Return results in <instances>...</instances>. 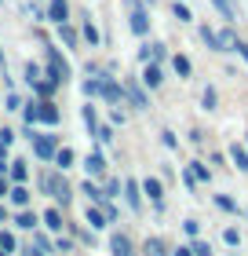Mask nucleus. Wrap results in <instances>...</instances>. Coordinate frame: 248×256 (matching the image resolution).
<instances>
[{
  "label": "nucleus",
  "mask_w": 248,
  "mask_h": 256,
  "mask_svg": "<svg viewBox=\"0 0 248 256\" xmlns=\"http://www.w3.org/2000/svg\"><path fill=\"white\" fill-rule=\"evenodd\" d=\"M143 252H146V256H168V249H164V242H161V238H146Z\"/></svg>",
  "instance_id": "5701e85b"
},
{
  "label": "nucleus",
  "mask_w": 248,
  "mask_h": 256,
  "mask_svg": "<svg viewBox=\"0 0 248 256\" xmlns=\"http://www.w3.org/2000/svg\"><path fill=\"white\" fill-rule=\"evenodd\" d=\"M183 183H186V187H190V190L197 187V180H194V172H190V168H186V172H183Z\"/></svg>",
  "instance_id": "49530a36"
},
{
  "label": "nucleus",
  "mask_w": 248,
  "mask_h": 256,
  "mask_svg": "<svg viewBox=\"0 0 248 256\" xmlns=\"http://www.w3.org/2000/svg\"><path fill=\"white\" fill-rule=\"evenodd\" d=\"M44 224H48V230H62V212L51 205L48 212H44Z\"/></svg>",
  "instance_id": "a878e982"
},
{
  "label": "nucleus",
  "mask_w": 248,
  "mask_h": 256,
  "mask_svg": "<svg viewBox=\"0 0 248 256\" xmlns=\"http://www.w3.org/2000/svg\"><path fill=\"white\" fill-rule=\"evenodd\" d=\"M194 256H212V246H208V242H194Z\"/></svg>",
  "instance_id": "ea45409f"
},
{
  "label": "nucleus",
  "mask_w": 248,
  "mask_h": 256,
  "mask_svg": "<svg viewBox=\"0 0 248 256\" xmlns=\"http://www.w3.org/2000/svg\"><path fill=\"white\" fill-rule=\"evenodd\" d=\"M84 216H88V224H91V230H102V227H106V216H102V208H99V205H91V208H88Z\"/></svg>",
  "instance_id": "4be33fe9"
},
{
  "label": "nucleus",
  "mask_w": 248,
  "mask_h": 256,
  "mask_svg": "<svg viewBox=\"0 0 248 256\" xmlns=\"http://www.w3.org/2000/svg\"><path fill=\"white\" fill-rule=\"evenodd\" d=\"M0 143L11 146V143H15V132H11V128H4V132H0Z\"/></svg>",
  "instance_id": "a18cd8bd"
},
{
  "label": "nucleus",
  "mask_w": 248,
  "mask_h": 256,
  "mask_svg": "<svg viewBox=\"0 0 248 256\" xmlns=\"http://www.w3.org/2000/svg\"><path fill=\"white\" fill-rule=\"evenodd\" d=\"M29 256H44V252H37V249H29Z\"/></svg>",
  "instance_id": "603ef678"
},
{
  "label": "nucleus",
  "mask_w": 248,
  "mask_h": 256,
  "mask_svg": "<svg viewBox=\"0 0 248 256\" xmlns=\"http://www.w3.org/2000/svg\"><path fill=\"white\" fill-rule=\"evenodd\" d=\"M44 18H51L55 26H62V22L69 18V4H66V0H48V15H44Z\"/></svg>",
  "instance_id": "9b49d317"
},
{
  "label": "nucleus",
  "mask_w": 248,
  "mask_h": 256,
  "mask_svg": "<svg viewBox=\"0 0 248 256\" xmlns=\"http://www.w3.org/2000/svg\"><path fill=\"white\" fill-rule=\"evenodd\" d=\"M146 55L150 62H164V44H146Z\"/></svg>",
  "instance_id": "c756f323"
},
{
  "label": "nucleus",
  "mask_w": 248,
  "mask_h": 256,
  "mask_svg": "<svg viewBox=\"0 0 248 256\" xmlns=\"http://www.w3.org/2000/svg\"><path fill=\"white\" fill-rule=\"evenodd\" d=\"M44 77H48L51 84H62V80L73 77V74H69V62L62 59V52H58L55 44H48V48H44Z\"/></svg>",
  "instance_id": "f257e3e1"
},
{
  "label": "nucleus",
  "mask_w": 248,
  "mask_h": 256,
  "mask_svg": "<svg viewBox=\"0 0 248 256\" xmlns=\"http://www.w3.org/2000/svg\"><path fill=\"white\" fill-rule=\"evenodd\" d=\"M7 172H11V180H15V183H22V180L29 176V168H26V161H22V158H15V161H11V165H7Z\"/></svg>",
  "instance_id": "aec40b11"
},
{
  "label": "nucleus",
  "mask_w": 248,
  "mask_h": 256,
  "mask_svg": "<svg viewBox=\"0 0 248 256\" xmlns=\"http://www.w3.org/2000/svg\"><path fill=\"white\" fill-rule=\"evenodd\" d=\"M37 121H40V124H48V128L58 124V106H55L51 99H40V102H37Z\"/></svg>",
  "instance_id": "1a4fd4ad"
},
{
  "label": "nucleus",
  "mask_w": 248,
  "mask_h": 256,
  "mask_svg": "<svg viewBox=\"0 0 248 256\" xmlns=\"http://www.w3.org/2000/svg\"><path fill=\"white\" fill-rule=\"evenodd\" d=\"M161 143L172 150V146H179V139H175V132H168V128H164V132H161Z\"/></svg>",
  "instance_id": "a19ab883"
},
{
  "label": "nucleus",
  "mask_w": 248,
  "mask_h": 256,
  "mask_svg": "<svg viewBox=\"0 0 248 256\" xmlns=\"http://www.w3.org/2000/svg\"><path fill=\"white\" fill-rule=\"evenodd\" d=\"M216 37H219V52H234V44H238V40H241V37H238V33H234V30H230V26H227V30H219V33H216Z\"/></svg>",
  "instance_id": "f3484780"
},
{
  "label": "nucleus",
  "mask_w": 248,
  "mask_h": 256,
  "mask_svg": "<svg viewBox=\"0 0 248 256\" xmlns=\"http://www.w3.org/2000/svg\"><path fill=\"white\" fill-rule=\"evenodd\" d=\"M121 190H124V198H128V205H132L135 212H139V208H143V187H139L135 180H124V183H121Z\"/></svg>",
  "instance_id": "9d476101"
},
{
  "label": "nucleus",
  "mask_w": 248,
  "mask_h": 256,
  "mask_svg": "<svg viewBox=\"0 0 248 256\" xmlns=\"http://www.w3.org/2000/svg\"><path fill=\"white\" fill-rule=\"evenodd\" d=\"M172 256H194V249L190 246H179V249H172Z\"/></svg>",
  "instance_id": "de8ad7c7"
},
{
  "label": "nucleus",
  "mask_w": 248,
  "mask_h": 256,
  "mask_svg": "<svg viewBox=\"0 0 248 256\" xmlns=\"http://www.w3.org/2000/svg\"><path fill=\"white\" fill-rule=\"evenodd\" d=\"M0 158H7V143H0Z\"/></svg>",
  "instance_id": "8fccbe9b"
},
{
  "label": "nucleus",
  "mask_w": 248,
  "mask_h": 256,
  "mask_svg": "<svg viewBox=\"0 0 248 256\" xmlns=\"http://www.w3.org/2000/svg\"><path fill=\"white\" fill-rule=\"evenodd\" d=\"M212 4H216V11H219V15L227 18V22L238 18V8H234V0H212Z\"/></svg>",
  "instance_id": "6ab92c4d"
},
{
  "label": "nucleus",
  "mask_w": 248,
  "mask_h": 256,
  "mask_svg": "<svg viewBox=\"0 0 248 256\" xmlns=\"http://www.w3.org/2000/svg\"><path fill=\"white\" fill-rule=\"evenodd\" d=\"M33 139V154H37L40 161H51L55 150H58V139L55 136H29Z\"/></svg>",
  "instance_id": "423d86ee"
},
{
  "label": "nucleus",
  "mask_w": 248,
  "mask_h": 256,
  "mask_svg": "<svg viewBox=\"0 0 248 256\" xmlns=\"http://www.w3.org/2000/svg\"><path fill=\"white\" fill-rule=\"evenodd\" d=\"M172 66H175V74H179V77H190V74H194V62L186 59V55H175Z\"/></svg>",
  "instance_id": "b1692460"
},
{
  "label": "nucleus",
  "mask_w": 248,
  "mask_h": 256,
  "mask_svg": "<svg viewBox=\"0 0 248 256\" xmlns=\"http://www.w3.org/2000/svg\"><path fill=\"white\" fill-rule=\"evenodd\" d=\"M201 106H205V110H216V88H205V96H201Z\"/></svg>",
  "instance_id": "c9c22d12"
},
{
  "label": "nucleus",
  "mask_w": 248,
  "mask_h": 256,
  "mask_svg": "<svg viewBox=\"0 0 248 256\" xmlns=\"http://www.w3.org/2000/svg\"><path fill=\"white\" fill-rule=\"evenodd\" d=\"M95 96H102L110 106H124V88L117 84V80H110V77H99V92Z\"/></svg>",
  "instance_id": "7ed1b4c3"
},
{
  "label": "nucleus",
  "mask_w": 248,
  "mask_h": 256,
  "mask_svg": "<svg viewBox=\"0 0 248 256\" xmlns=\"http://www.w3.org/2000/svg\"><path fill=\"white\" fill-rule=\"evenodd\" d=\"M0 256H7V252H4V249H0Z\"/></svg>",
  "instance_id": "864d4df0"
},
{
  "label": "nucleus",
  "mask_w": 248,
  "mask_h": 256,
  "mask_svg": "<svg viewBox=\"0 0 248 256\" xmlns=\"http://www.w3.org/2000/svg\"><path fill=\"white\" fill-rule=\"evenodd\" d=\"M110 256H135V246H132V238H128L124 230L110 234Z\"/></svg>",
  "instance_id": "6e6552de"
},
{
  "label": "nucleus",
  "mask_w": 248,
  "mask_h": 256,
  "mask_svg": "<svg viewBox=\"0 0 248 256\" xmlns=\"http://www.w3.org/2000/svg\"><path fill=\"white\" fill-rule=\"evenodd\" d=\"M190 172H194V180H197V183H208V180H212V172H208L205 161H190Z\"/></svg>",
  "instance_id": "bb28decb"
},
{
  "label": "nucleus",
  "mask_w": 248,
  "mask_h": 256,
  "mask_svg": "<svg viewBox=\"0 0 248 256\" xmlns=\"http://www.w3.org/2000/svg\"><path fill=\"white\" fill-rule=\"evenodd\" d=\"M0 198H7V180L0 176Z\"/></svg>",
  "instance_id": "09e8293b"
},
{
  "label": "nucleus",
  "mask_w": 248,
  "mask_h": 256,
  "mask_svg": "<svg viewBox=\"0 0 248 256\" xmlns=\"http://www.w3.org/2000/svg\"><path fill=\"white\" fill-rule=\"evenodd\" d=\"M245 150H248V143H245Z\"/></svg>",
  "instance_id": "6e6d98bb"
},
{
  "label": "nucleus",
  "mask_w": 248,
  "mask_h": 256,
  "mask_svg": "<svg viewBox=\"0 0 248 256\" xmlns=\"http://www.w3.org/2000/svg\"><path fill=\"white\" fill-rule=\"evenodd\" d=\"M51 161H55V168H58V172H69V168H73V161H77V154L62 146V150H55V158H51Z\"/></svg>",
  "instance_id": "4468645a"
},
{
  "label": "nucleus",
  "mask_w": 248,
  "mask_h": 256,
  "mask_svg": "<svg viewBox=\"0 0 248 256\" xmlns=\"http://www.w3.org/2000/svg\"><path fill=\"white\" fill-rule=\"evenodd\" d=\"M161 80H164L161 62H146V70H143V88H161Z\"/></svg>",
  "instance_id": "f8f14e48"
},
{
  "label": "nucleus",
  "mask_w": 248,
  "mask_h": 256,
  "mask_svg": "<svg viewBox=\"0 0 248 256\" xmlns=\"http://www.w3.org/2000/svg\"><path fill=\"white\" fill-rule=\"evenodd\" d=\"M33 249H37V252H44V249H48V252H51V238L37 230V238H33Z\"/></svg>",
  "instance_id": "f704fd0d"
},
{
  "label": "nucleus",
  "mask_w": 248,
  "mask_h": 256,
  "mask_svg": "<svg viewBox=\"0 0 248 256\" xmlns=\"http://www.w3.org/2000/svg\"><path fill=\"white\" fill-rule=\"evenodd\" d=\"M124 102H132L135 110H150V96L139 80H124Z\"/></svg>",
  "instance_id": "20e7f679"
},
{
  "label": "nucleus",
  "mask_w": 248,
  "mask_h": 256,
  "mask_svg": "<svg viewBox=\"0 0 248 256\" xmlns=\"http://www.w3.org/2000/svg\"><path fill=\"white\" fill-rule=\"evenodd\" d=\"M80 190H84V194H88V198H91V202H95V205L102 202V190L95 187V183H80Z\"/></svg>",
  "instance_id": "473e14b6"
},
{
  "label": "nucleus",
  "mask_w": 248,
  "mask_h": 256,
  "mask_svg": "<svg viewBox=\"0 0 248 256\" xmlns=\"http://www.w3.org/2000/svg\"><path fill=\"white\" fill-rule=\"evenodd\" d=\"M58 37H62V44H66V48H77V44H80L77 30H73V26H66V22H62V26H58Z\"/></svg>",
  "instance_id": "412c9836"
},
{
  "label": "nucleus",
  "mask_w": 248,
  "mask_h": 256,
  "mask_svg": "<svg viewBox=\"0 0 248 256\" xmlns=\"http://www.w3.org/2000/svg\"><path fill=\"white\" fill-rule=\"evenodd\" d=\"M183 230H186L190 238H197V234H201V224H197V220H183Z\"/></svg>",
  "instance_id": "4c0bfd02"
},
{
  "label": "nucleus",
  "mask_w": 248,
  "mask_h": 256,
  "mask_svg": "<svg viewBox=\"0 0 248 256\" xmlns=\"http://www.w3.org/2000/svg\"><path fill=\"white\" fill-rule=\"evenodd\" d=\"M95 139H99V143H110V139H113V128H102V124H99V132H95Z\"/></svg>",
  "instance_id": "37998d69"
},
{
  "label": "nucleus",
  "mask_w": 248,
  "mask_h": 256,
  "mask_svg": "<svg viewBox=\"0 0 248 256\" xmlns=\"http://www.w3.org/2000/svg\"><path fill=\"white\" fill-rule=\"evenodd\" d=\"M7 198H11V205H15V208H26V205H29V190L22 187V183L7 187Z\"/></svg>",
  "instance_id": "2eb2a0df"
},
{
  "label": "nucleus",
  "mask_w": 248,
  "mask_h": 256,
  "mask_svg": "<svg viewBox=\"0 0 248 256\" xmlns=\"http://www.w3.org/2000/svg\"><path fill=\"white\" fill-rule=\"evenodd\" d=\"M128 26H132L135 37H146V33H150V15H146V8H143V4H135V0H132V15H128Z\"/></svg>",
  "instance_id": "39448f33"
},
{
  "label": "nucleus",
  "mask_w": 248,
  "mask_h": 256,
  "mask_svg": "<svg viewBox=\"0 0 248 256\" xmlns=\"http://www.w3.org/2000/svg\"><path fill=\"white\" fill-rule=\"evenodd\" d=\"M230 161L238 165V172H248V150H245L241 143H234V146H230Z\"/></svg>",
  "instance_id": "dca6fc26"
},
{
  "label": "nucleus",
  "mask_w": 248,
  "mask_h": 256,
  "mask_svg": "<svg viewBox=\"0 0 248 256\" xmlns=\"http://www.w3.org/2000/svg\"><path fill=\"white\" fill-rule=\"evenodd\" d=\"M223 242H227V246H241V234H238V227H227V230H223Z\"/></svg>",
  "instance_id": "e433bc0d"
},
{
  "label": "nucleus",
  "mask_w": 248,
  "mask_h": 256,
  "mask_svg": "<svg viewBox=\"0 0 248 256\" xmlns=\"http://www.w3.org/2000/svg\"><path fill=\"white\" fill-rule=\"evenodd\" d=\"M146 4H153V0H146Z\"/></svg>",
  "instance_id": "5fc2aeb1"
},
{
  "label": "nucleus",
  "mask_w": 248,
  "mask_h": 256,
  "mask_svg": "<svg viewBox=\"0 0 248 256\" xmlns=\"http://www.w3.org/2000/svg\"><path fill=\"white\" fill-rule=\"evenodd\" d=\"M84 40H88V44H99V30L91 26V22H84Z\"/></svg>",
  "instance_id": "58836bf2"
},
{
  "label": "nucleus",
  "mask_w": 248,
  "mask_h": 256,
  "mask_svg": "<svg viewBox=\"0 0 248 256\" xmlns=\"http://www.w3.org/2000/svg\"><path fill=\"white\" fill-rule=\"evenodd\" d=\"M172 15L179 18V22H194V15H190V8H186L183 0H175V4H172Z\"/></svg>",
  "instance_id": "cd10ccee"
},
{
  "label": "nucleus",
  "mask_w": 248,
  "mask_h": 256,
  "mask_svg": "<svg viewBox=\"0 0 248 256\" xmlns=\"http://www.w3.org/2000/svg\"><path fill=\"white\" fill-rule=\"evenodd\" d=\"M80 114H84V124H88V132L95 136V132H99V114H95V106H91V102H88V106L80 110Z\"/></svg>",
  "instance_id": "393cba45"
},
{
  "label": "nucleus",
  "mask_w": 248,
  "mask_h": 256,
  "mask_svg": "<svg viewBox=\"0 0 248 256\" xmlns=\"http://www.w3.org/2000/svg\"><path fill=\"white\" fill-rule=\"evenodd\" d=\"M7 110H11V114H18V110H22V99L15 96V92H11V96H7Z\"/></svg>",
  "instance_id": "79ce46f5"
},
{
  "label": "nucleus",
  "mask_w": 248,
  "mask_h": 256,
  "mask_svg": "<svg viewBox=\"0 0 248 256\" xmlns=\"http://www.w3.org/2000/svg\"><path fill=\"white\" fill-rule=\"evenodd\" d=\"M15 224H18V230H37V216H33L29 208H18V212H15Z\"/></svg>",
  "instance_id": "a211bd4d"
},
{
  "label": "nucleus",
  "mask_w": 248,
  "mask_h": 256,
  "mask_svg": "<svg viewBox=\"0 0 248 256\" xmlns=\"http://www.w3.org/2000/svg\"><path fill=\"white\" fill-rule=\"evenodd\" d=\"M0 249H4L7 256L15 252V234H7V230H0Z\"/></svg>",
  "instance_id": "2f4dec72"
},
{
  "label": "nucleus",
  "mask_w": 248,
  "mask_h": 256,
  "mask_svg": "<svg viewBox=\"0 0 248 256\" xmlns=\"http://www.w3.org/2000/svg\"><path fill=\"white\" fill-rule=\"evenodd\" d=\"M102 194H106V198H110V202H113V198L121 194V180H106V187H102Z\"/></svg>",
  "instance_id": "72a5a7b5"
},
{
  "label": "nucleus",
  "mask_w": 248,
  "mask_h": 256,
  "mask_svg": "<svg viewBox=\"0 0 248 256\" xmlns=\"http://www.w3.org/2000/svg\"><path fill=\"white\" fill-rule=\"evenodd\" d=\"M234 52H238V55H241V59L248 62V44H245V40H238V44H234Z\"/></svg>",
  "instance_id": "c03bdc74"
},
{
  "label": "nucleus",
  "mask_w": 248,
  "mask_h": 256,
  "mask_svg": "<svg viewBox=\"0 0 248 256\" xmlns=\"http://www.w3.org/2000/svg\"><path fill=\"white\" fill-rule=\"evenodd\" d=\"M139 187H143V194H146V198H150V202L157 205V208H164V183H161L157 176L143 180V183H139Z\"/></svg>",
  "instance_id": "0eeeda50"
},
{
  "label": "nucleus",
  "mask_w": 248,
  "mask_h": 256,
  "mask_svg": "<svg viewBox=\"0 0 248 256\" xmlns=\"http://www.w3.org/2000/svg\"><path fill=\"white\" fill-rule=\"evenodd\" d=\"M84 172H88V176H95V180H99V176H106V158L99 154V150L84 158Z\"/></svg>",
  "instance_id": "ddd939ff"
},
{
  "label": "nucleus",
  "mask_w": 248,
  "mask_h": 256,
  "mask_svg": "<svg viewBox=\"0 0 248 256\" xmlns=\"http://www.w3.org/2000/svg\"><path fill=\"white\" fill-rule=\"evenodd\" d=\"M216 205L223 208V212H238V205H234V198H227V194H216Z\"/></svg>",
  "instance_id": "7c9ffc66"
},
{
  "label": "nucleus",
  "mask_w": 248,
  "mask_h": 256,
  "mask_svg": "<svg viewBox=\"0 0 248 256\" xmlns=\"http://www.w3.org/2000/svg\"><path fill=\"white\" fill-rule=\"evenodd\" d=\"M40 187H44V190H48V194L55 198V202H58V205H66V202H69V183L62 180V172H44V180H40Z\"/></svg>",
  "instance_id": "f03ea898"
},
{
  "label": "nucleus",
  "mask_w": 248,
  "mask_h": 256,
  "mask_svg": "<svg viewBox=\"0 0 248 256\" xmlns=\"http://www.w3.org/2000/svg\"><path fill=\"white\" fill-rule=\"evenodd\" d=\"M0 220H7V212H4V205H0Z\"/></svg>",
  "instance_id": "3c124183"
},
{
  "label": "nucleus",
  "mask_w": 248,
  "mask_h": 256,
  "mask_svg": "<svg viewBox=\"0 0 248 256\" xmlns=\"http://www.w3.org/2000/svg\"><path fill=\"white\" fill-rule=\"evenodd\" d=\"M201 40L208 44L212 52H219V37H216V30H208V26H201Z\"/></svg>",
  "instance_id": "c85d7f7f"
}]
</instances>
